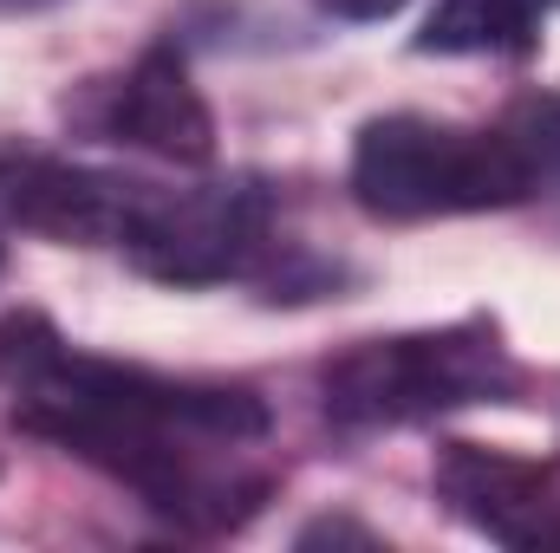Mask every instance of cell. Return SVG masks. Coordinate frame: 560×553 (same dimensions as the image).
Segmentation results:
<instances>
[{
	"label": "cell",
	"mask_w": 560,
	"mask_h": 553,
	"mask_svg": "<svg viewBox=\"0 0 560 553\" xmlns=\"http://www.w3.org/2000/svg\"><path fill=\"white\" fill-rule=\"evenodd\" d=\"M0 268H7V248H0Z\"/></svg>",
	"instance_id": "7c38bea8"
},
{
	"label": "cell",
	"mask_w": 560,
	"mask_h": 553,
	"mask_svg": "<svg viewBox=\"0 0 560 553\" xmlns=\"http://www.w3.org/2000/svg\"><path fill=\"white\" fill-rule=\"evenodd\" d=\"M502 138L515 143V156L528 169V189L535 196H560V92L515 98L509 118H502Z\"/></svg>",
	"instance_id": "9c48e42d"
},
{
	"label": "cell",
	"mask_w": 560,
	"mask_h": 553,
	"mask_svg": "<svg viewBox=\"0 0 560 553\" xmlns=\"http://www.w3.org/2000/svg\"><path fill=\"white\" fill-rule=\"evenodd\" d=\"M0 378L20 398L13 423L26 436L105 469L183 534H229L275 495V475L248 462V449L268 436V404L242 385H196L92 358L52 339L39 319L0 326Z\"/></svg>",
	"instance_id": "6da1fadb"
},
{
	"label": "cell",
	"mask_w": 560,
	"mask_h": 553,
	"mask_svg": "<svg viewBox=\"0 0 560 553\" xmlns=\"http://www.w3.org/2000/svg\"><path fill=\"white\" fill-rule=\"evenodd\" d=\"M528 169L502 125L463 131L443 118L392 111L372 118L352 143V202L378 222H436L528 202Z\"/></svg>",
	"instance_id": "3957f363"
},
{
	"label": "cell",
	"mask_w": 560,
	"mask_h": 553,
	"mask_svg": "<svg viewBox=\"0 0 560 553\" xmlns=\"http://www.w3.org/2000/svg\"><path fill=\"white\" fill-rule=\"evenodd\" d=\"M131 189L138 176L85 169L66 156H39V150H0V215L66 248H118Z\"/></svg>",
	"instance_id": "52a82bcc"
},
{
	"label": "cell",
	"mask_w": 560,
	"mask_h": 553,
	"mask_svg": "<svg viewBox=\"0 0 560 553\" xmlns=\"http://www.w3.org/2000/svg\"><path fill=\"white\" fill-rule=\"evenodd\" d=\"M319 13H332V20H385V13H398L405 0H313Z\"/></svg>",
	"instance_id": "30bf717a"
},
{
	"label": "cell",
	"mask_w": 560,
	"mask_h": 553,
	"mask_svg": "<svg viewBox=\"0 0 560 553\" xmlns=\"http://www.w3.org/2000/svg\"><path fill=\"white\" fill-rule=\"evenodd\" d=\"M72 131L92 143H125V150H150L163 163L202 169L215 156V118L189 79V66L170 46H150L112 79H92L79 98H66Z\"/></svg>",
	"instance_id": "5b68a950"
},
{
	"label": "cell",
	"mask_w": 560,
	"mask_h": 553,
	"mask_svg": "<svg viewBox=\"0 0 560 553\" xmlns=\"http://www.w3.org/2000/svg\"><path fill=\"white\" fill-rule=\"evenodd\" d=\"M443 508L502 548H560V469L482 443H443L430 469Z\"/></svg>",
	"instance_id": "8992f818"
},
{
	"label": "cell",
	"mask_w": 560,
	"mask_h": 553,
	"mask_svg": "<svg viewBox=\"0 0 560 553\" xmlns=\"http://www.w3.org/2000/svg\"><path fill=\"white\" fill-rule=\"evenodd\" d=\"M268 248H275V196L255 176L189 183V189L138 183L118 228V255L163 286L242 280L261 268Z\"/></svg>",
	"instance_id": "277c9868"
},
{
	"label": "cell",
	"mask_w": 560,
	"mask_h": 553,
	"mask_svg": "<svg viewBox=\"0 0 560 553\" xmlns=\"http://www.w3.org/2000/svg\"><path fill=\"white\" fill-rule=\"evenodd\" d=\"M548 0H436L418 33V52L443 59H522L535 52Z\"/></svg>",
	"instance_id": "ba28073f"
},
{
	"label": "cell",
	"mask_w": 560,
	"mask_h": 553,
	"mask_svg": "<svg viewBox=\"0 0 560 553\" xmlns=\"http://www.w3.org/2000/svg\"><path fill=\"white\" fill-rule=\"evenodd\" d=\"M522 372L489 319L359 339L319 365V411L339 430H398L463 404H515Z\"/></svg>",
	"instance_id": "7a4b0ae2"
},
{
	"label": "cell",
	"mask_w": 560,
	"mask_h": 553,
	"mask_svg": "<svg viewBox=\"0 0 560 553\" xmlns=\"http://www.w3.org/2000/svg\"><path fill=\"white\" fill-rule=\"evenodd\" d=\"M0 7H52V0H0Z\"/></svg>",
	"instance_id": "8fae6325"
}]
</instances>
